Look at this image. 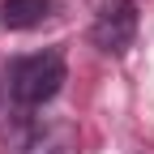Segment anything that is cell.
Listing matches in <instances>:
<instances>
[{
    "mask_svg": "<svg viewBox=\"0 0 154 154\" xmlns=\"http://www.w3.org/2000/svg\"><path fill=\"white\" fill-rule=\"evenodd\" d=\"M64 77H69V64H64V56L47 47V51H30V56H17V60L9 64L5 73V94H9V103L13 107H43L51 103L56 94H60L64 86Z\"/></svg>",
    "mask_w": 154,
    "mask_h": 154,
    "instance_id": "obj_1",
    "label": "cell"
},
{
    "mask_svg": "<svg viewBox=\"0 0 154 154\" xmlns=\"http://www.w3.org/2000/svg\"><path fill=\"white\" fill-rule=\"evenodd\" d=\"M137 38V5L133 0H94L90 5V43L103 56H124Z\"/></svg>",
    "mask_w": 154,
    "mask_h": 154,
    "instance_id": "obj_2",
    "label": "cell"
},
{
    "mask_svg": "<svg viewBox=\"0 0 154 154\" xmlns=\"http://www.w3.org/2000/svg\"><path fill=\"white\" fill-rule=\"evenodd\" d=\"M56 13V0H0V26L5 30H34Z\"/></svg>",
    "mask_w": 154,
    "mask_h": 154,
    "instance_id": "obj_3",
    "label": "cell"
},
{
    "mask_svg": "<svg viewBox=\"0 0 154 154\" xmlns=\"http://www.w3.org/2000/svg\"><path fill=\"white\" fill-rule=\"evenodd\" d=\"M26 154H77V141L69 128H56V133H43L38 141H30Z\"/></svg>",
    "mask_w": 154,
    "mask_h": 154,
    "instance_id": "obj_4",
    "label": "cell"
},
{
    "mask_svg": "<svg viewBox=\"0 0 154 154\" xmlns=\"http://www.w3.org/2000/svg\"><path fill=\"white\" fill-rule=\"evenodd\" d=\"M0 90H5V82H0Z\"/></svg>",
    "mask_w": 154,
    "mask_h": 154,
    "instance_id": "obj_5",
    "label": "cell"
}]
</instances>
